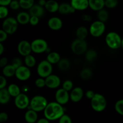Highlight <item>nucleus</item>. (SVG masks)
Instances as JSON below:
<instances>
[{"mask_svg": "<svg viewBox=\"0 0 123 123\" xmlns=\"http://www.w3.org/2000/svg\"><path fill=\"white\" fill-rule=\"evenodd\" d=\"M43 112L44 117L49 121H55L64 114V108L63 105L57 102H52L48 103Z\"/></svg>", "mask_w": 123, "mask_h": 123, "instance_id": "f257e3e1", "label": "nucleus"}, {"mask_svg": "<svg viewBox=\"0 0 123 123\" xmlns=\"http://www.w3.org/2000/svg\"><path fill=\"white\" fill-rule=\"evenodd\" d=\"M48 104V100L44 96L37 95L30 100L28 109H32L37 112H40L44 110Z\"/></svg>", "mask_w": 123, "mask_h": 123, "instance_id": "f03ea898", "label": "nucleus"}, {"mask_svg": "<svg viewBox=\"0 0 123 123\" xmlns=\"http://www.w3.org/2000/svg\"><path fill=\"white\" fill-rule=\"evenodd\" d=\"M107 46L111 49H118L121 48L122 38L116 32L111 31L107 34L105 38Z\"/></svg>", "mask_w": 123, "mask_h": 123, "instance_id": "7ed1b4c3", "label": "nucleus"}, {"mask_svg": "<svg viewBox=\"0 0 123 123\" xmlns=\"http://www.w3.org/2000/svg\"><path fill=\"white\" fill-rule=\"evenodd\" d=\"M92 109L97 112H101L107 106V100L104 96L99 93H96L93 98L91 100Z\"/></svg>", "mask_w": 123, "mask_h": 123, "instance_id": "20e7f679", "label": "nucleus"}, {"mask_svg": "<svg viewBox=\"0 0 123 123\" xmlns=\"http://www.w3.org/2000/svg\"><path fill=\"white\" fill-rule=\"evenodd\" d=\"M71 50L72 52L78 55H82L88 50V44L85 39L77 38L74 40L71 44Z\"/></svg>", "mask_w": 123, "mask_h": 123, "instance_id": "39448f33", "label": "nucleus"}, {"mask_svg": "<svg viewBox=\"0 0 123 123\" xmlns=\"http://www.w3.org/2000/svg\"><path fill=\"white\" fill-rule=\"evenodd\" d=\"M19 24L16 18L8 17L4 20L2 24V29L7 32L8 35H12L18 30Z\"/></svg>", "mask_w": 123, "mask_h": 123, "instance_id": "423d86ee", "label": "nucleus"}, {"mask_svg": "<svg viewBox=\"0 0 123 123\" xmlns=\"http://www.w3.org/2000/svg\"><path fill=\"white\" fill-rule=\"evenodd\" d=\"M53 70L52 64L47 60H44L39 62L37 67L38 75L42 78H46L52 74Z\"/></svg>", "mask_w": 123, "mask_h": 123, "instance_id": "0eeeda50", "label": "nucleus"}, {"mask_svg": "<svg viewBox=\"0 0 123 123\" xmlns=\"http://www.w3.org/2000/svg\"><path fill=\"white\" fill-rule=\"evenodd\" d=\"M106 30L105 22L98 20L93 22L89 28V32L94 37H99L103 34Z\"/></svg>", "mask_w": 123, "mask_h": 123, "instance_id": "6e6552de", "label": "nucleus"}, {"mask_svg": "<svg viewBox=\"0 0 123 123\" xmlns=\"http://www.w3.org/2000/svg\"><path fill=\"white\" fill-rule=\"evenodd\" d=\"M32 51L35 54H42L46 52L48 44L46 41L42 38H37L31 43Z\"/></svg>", "mask_w": 123, "mask_h": 123, "instance_id": "1a4fd4ad", "label": "nucleus"}, {"mask_svg": "<svg viewBox=\"0 0 123 123\" xmlns=\"http://www.w3.org/2000/svg\"><path fill=\"white\" fill-rule=\"evenodd\" d=\"M30 103V98L25 94L20 93L14 98V105L16 107L21 110L28 108Z\"/></svg>", "mask_w": 123, "mask_h": 123, "instance_id": "9d476101", "label": "nucleus"}, {"mask_svg": "<svg viewBox=\"0 0 123 123\" xmlns=\"http://www.w3.org/2000/svg\"><path fill=\"white\" fill-rule=\"evenodd\" d=\"M31 75V72L30 67L26 66H21L16 70L15 76L18 80L25 81L28 80Z\"/></svg>", "mask_w": 123, "mask_h": 123, "instance_id": "9b49d317", "label": "nucleus"}, {"mask_svg": "<svg viewBox=\"0 0 123 123\" xmlns=\"http://www.w3.org/2000/svg\"><path fill=\"white\" fill-rule=\"evenodd\" d=\"M55 98L56 102L60 103L62 105L67 104L69 100L70 99L68 91L64 89L63 88L56 90V92H55Z\"/></svg>", "mask_w": 123, "mask_h": 123, "instance_id": "f8f14e48", "label": "nucleus"}, {"mask_svg": "<svg viewBox=\"0 0 123 123\" xmlns=\"http://www.w3.org/2000/svg\"><path fill=\"white\" fill-rule=\"evenodd\" d=\"M18 51L22 56H25L31 54L32 51L31 44L27 40H22L18 43Z\"/></svg>", "mask_w": 123, "mask_h": 123, "instance_id": "ddd939ff", "label": "nucleus"}, {"mask_svg": "<svg viewBox=\"0 0 123 123\" xmlns=\"http://www.w3.org/2000/svg\"><path fill=\"white\" fill-rule=\"evenodd\" d=\"M46 86L50 89H55L59 87L61 84V79L55 74H51L45 78Z\"/></svg>", "mask_w": 123, "mask_h": 123, "instance_id": "4468645a", "label": "nucleus"}, {"mask_svg": "<svg viewBox=\"0 0 123 123\" xmlns=\"http://www.w3.org/2000/svg\"><path fill=\"white\" fill-rule=\"evenodd\" d=\"M84 90L79 86L73 88L70 94V98L73 102L78 103L84 97Z\"/></svg>", "mask_w": 123, "mask_h": 123, "instance_id": "2eb2a0df", "label": "nucleus"}, {"mask_svg": "<svg viewBox=\"0 0 123 123\" xmlns=\"http://www.w3.org/2000/svg\"><path fill=\"white\" fill-rule=\"evenodd\" d=\"M62 20L58 17H52L48 21V25L50 29L54 31H58L62 27Z\"/></svg>", "mask_w": 123, "mask_h": 123, "instance_id": "dca6fc26", "label": "nucleus"}, {"mask_svg": "<svg viewBox=\"0 0 123 123\" xmlns=\"http://www.w3.org/2000/svg\"><path fill=\"white\" fill-rule=\"evenodd\" d=\"M70 4L76 11H84L89 7L88 0H71Z\"/></svg>", "mask_w": 123, "mask_h": 123, "instance_id": "f3484780", "label": "nucleus"}, {"mask_svg": "<svg viewBox=\"0 0 123 123\" xmlns=\"http://www.w3.org/2000/svg\"><path fill=\"white\" fill-rule=\"evenodd\" d=\"M44 8L43 6L38 4H34L29 9V13L31 16H36L39 18L42 17L44 14Z\"/></svg>", "mask_w": 123, "mask_h": 123, "instance_id": "a211bd4d", "label": "nucleus"}, {"mask_svg": "<svg viewBox=\"0 0 123 123\" xmlns=\"http://www.w3.org/2000/svg\"><path fill=\"white\" fill-rule=\"evenodd\" d=\"M76 12V10L73 7V6L71 5L70 3H66V2H64V3L60 4V7H59L58 12L61 14H72V13H74Z\"/></svg>", "mask_w": 123, "mask_h": 123, "instance_id": "6ab92c4d", "label": "nucleus"}, {"mask_svg": "<svg viewBox=\"0 0 123 123\" xmlns=\"http://www.w3.org/2000/svg\"><path fill=\"white\" fill-rule=\"evenodd\" d=\"M89 7L92 10L98 11L105 7V0H88Z\"/></svg>", "mask_w": 123, "mask_h": 123, "instance_id": "aec40b11", "label": "nucleus"}, {"mask_svg": "<svg viewBox=\"0 0 123 123\" xmlns=\"http://www.w3.org/2000/svg\"><path fill=\"white\" fill-rule=\"evenodd\" d=\"M25 120L28 123H34L38 121V114L37 112L35 111L32 109H28L25 112Z\"/></svg>", "mask_w": 123, "mask_h": 123, "instance_id": "412c9836", "label": "nucleus"}, {"mask_svg": "<svg viewBox=\"0 0 123 123\" xmlns=\"http://www.w3.org/2000/svg\"><path fill=\"white\" fill-rule=\"evenodd\" d=\"M31 15L26 12H21L18 14L16 19L18 23L20 25H26L30 23Z\"/></svg>", "mask_w": 123, "mask_h": 123, "instance_id": "4be33fe9", "label": "nucleus"}, {"mask_svg": "<svg viewBox=\"0 0 123 123\" xmlns=\"http://www.w3.org/2000/svg\"><path fill=\"white\" fill-rule=\"evenodd\" d=\"M59 7L60 4L55 0H48L46 1V3L44 6L45 9L50 13H55L58 12Z\"/></svg>", "mask_w": 123, "mask_h": 123, "instance_id": "5701e85b", "label": "nucleus"}, {"mask_svg": "<svg viewBox=\"0 0 123 123\" xmlns=\"http://www.w3.org/2000/svg\"><path fill=\"white\" fill-rule=\"evenodd\" d=\"M11 95L8 91V89L4 88L0 89V103L2 105H6L10 102Z\"/></svg>", "mask_w": 123, "mask_h": 123, "instance_id": "b1692460", "label": "nucleus"}, {"mask_svg": "<svg viewBox=\"0 0 123 123\" xmlns=\"http://www.w3.org/2000/svg\"><path fill=\"white\" fill-rule=\"evenodd\" d=\"M16 70V69L15 67L11 64H7L2 68V74L6 78H11L15 75Z\"/></svg>", "mask_w": 123, "mask_h": 123, "instance_id": "393cba45", "label": "nucleus"}, {"mask_svg": "<svg viewBox=\"0 0 123 123\" xmlns=\"http://www.w3.org/2000/svg\"><path fill=\"white\" fill-rule=\"evenodd\" d=\"M46 60L52 64H56L60 61L61 56L60 54L56 52H50L47 56Z\"/></svg>", "mask_w": 123, "mask_h": 123, "instance_id": "a878e982", "label": "nucleus"}, {"mask_svg": "<svg viewBox=\"0 0 123 123\" xmlns=\"http://www.w3.org/2000/svg\"><path fill=\"white\" fill-rule=\"evenodd\" d=\"M89 31L85 26H80L77 28L76 31V36L77 38L80 39H85L88 35Z\"/></svg>", "mask_w": 123, "mask_h": 123, "instance_id": "bb28decb", "label": "nucleus"}, {"mask_svg": "<svg viewBox=\"0 0 123 123\" xmlns=\"http://www.w3.org/2000/svg\"><path fill=\"white\" fill-rule=\"evenodd\" d=\"M97 55L98 54L96 50L92 49H88L85 53V58L88 62H91L96 60V58H97Z\"/></svg>", "mask_w": 123, "mask_h": 123, "instance_id": "cd10ccee", "label": "nucleus"}, {"mask_svg": "<svg viewBox=\"0 0 123 123\" xmlns=\"http://www.w3.org/2000/svg\"><path fill=\"white\" fill-rule=\"evenodd\" d=\"M7 89H8V91L10 94L11 96L14 97V98L21 93L20 87L15 84H11L8 86Z\"/></svg>", "mask_w": 123, "mask_h": 123, "instance_id": "c85d7f7f", "label": "nucleus"}, {"mask_svg": "<svg viewBox=\"0 0 123 123\" xmlns=\"http://www.w3.org/2000/svg\"><path fill=\"white\" fill-rule=\"evenodd\" d=\"M58 64V67L61 71H66L70 67V61L67 58H61Z\"/></svg>", "mask_w": 123, "mask_h": 123, "instance_id": "c756f323", "label": "nucleus"}, {"mask_svg": "<svg viewBox=\"0 0 123 123\" xmlns=\"http://www.w3.org/2000/svg\"><path fill=\"white\" fill-rule=\"evenodd\" d=\"M24 62H25V66L30 67V68H31V67H33L36 66V60L34 56L30 54V55H28L25 56Z\"/></svg>", "mask_w": 123, "mask_h": 123, "instance_id": "7c9ffc66", "label": "nucleus"}, {"mask_svg": "<svg viewBox=\"0 0 123 123\" xmlns=\"http://www.w3.org/2000/svg\"><path fill=\"white\" fill-rule=\"evenodd\" d=\"M97 12H98L97 13L98 20L103 22H106L108 20V19H109V13H108V11L103 8V9L98 11Z\"/></svg>", "mask_w": 123, "mask_h": 123, "instance_id": "2f4dec72", "label": "nucleus"}, {"mask_svg": "<svg viewBox=\"0 0 123 123\" xmlns=\"http://www.w3.org/2000/svg\"><path fill=\"white\" fill-rule=\"evenodd\" d=\"M92 74V70L90 68H84L80 72V77L84 80L90 79Z\"/></svg>", "mask_w": 123, "mask_h": 123, "instance_id": "473e14b6", "label": "nucleus"}, {"mask_svg": "<svg viewBox=\"0 0 123 123\" xmlns=\"http://www.w3.org/2000/svg\"><path fill=\"white\" fill-rule=\"evenodd\" d=\"M20 8L29 10L34 4V0H19Z\"/></svg>", "mask_w": 123, "mask_h": 123, "instance_id": "72a5a7b5", "label": "nucleus"}, {"mask_svg": "<svg viewBox=\"0 0 123 123\" xmlns=\"http://www.w3.org/2000/svg\"><path fill=\"white\" fill-rule=\"evenodd\" d=\"M115 110L118 114L123 116V99L119 100L115 103Z\"/></svg>", "mask_w": 123, "mask_h": 123, "instance_id": "f704fd0d", "label": "nucleus"}, {"mask_svg": "<svg viewBox=\"0 0 123 123\" xmlns=\"http://www.w3.org/2000/svg\"><path fill=\"white\" fill-rule=\"evenodd\" d=\"M118 0H105V7L108 8H114L117 6Z\"/></svg>", "mask_w": 123, "mask_h": 123, "instance_id": "c9c22d12", "label": "nucleus"}, {"mask_svg": "<svg viewBox=\"0 0 123 123\" xmlns=\"http://www.w3.org/2000/svg\"><path fill=\"white\" fill-rule=\"evenodd\" d=\"M8 14V9L7 6H0V18L1 19H6Z\"/></svg>", "mask_w": 123, "mask_h": 123, "instance_id": "e433bc0d", "label": "nucleus"}, {"mask_svg": "<svg viewBox=\"0 0 123 123\" xmlns=\"http://www.w3.org/2000/svg\"><path fill=\"white\" fill-rule=\"evenodd\" d=\"M62 88L67 91H72L73 88V82L71 80H66L62 84Z\"/></svg>", "mask_w": 123, "mask_h": 123, "instance_id": "4c0bfd02", "label": "nucleus"}, {"mask_svg": "<svg viewBox=\"0 0 123 123\" xmlns=\"http://www.w3.org/2000/svg\"><path fill=\"white\" fill-rule=\"evenodd\" d=\"M35 85L37 88H42L46 86L45 78H42V77L37 78L36 81H35Z\"/></svg>", "mask_w": 123, "mask_h": 123, "instance_id": "58836bf2", "label": "nucleus"}, {"mask_svg": "<svg viewBox=\"0 0 123 123\" xmlns=\"http://www.w3.org/2000/svg\"><path fill=\"white\" fill-rule=\"evenodd\" d=\"M58 121L60 123H72V120L71 119V118L68 116V115H66V114H64L61 116V117L58 120Z\"/></svg>", "mask_w": 123, "mask_h": 123, "instance_id": "ea45409f", "label": "nucleus"}, {"mask_svg": "<svg viewBox=\"0 0 123 123\" xmlns=\"http://www.w3.org/2000/svg\"><path fill=\"white\" fill-rule=\"evenodd\" d=\"M12 64L15 67L16 69H17L19 67L22 66V61L21 59L19 58H14L12 60Z\"/></svg>", "mask_w": 123, "mask_h": 123, "instance_id": "a19ab883", "label": "nucleus"}, {"mask_svg": "<svg viewBox=\"0 0 123 123\" xmlns=\"http://www.w3.org/2000/svg\"><path fill=\"white\" fill-rule=\"evenodd\" d=\"M9 6L11 9L13 10H18L20 7V2H19V1L12 0Z\"/></svg>", "mask_w": 123, "mask_h": 123, "instance_id": "79ce46f5", "label": "nucleus"}, {"mask_svg": "<svg viewBox=\"0 0 123 123\" xmlns=\"http://www.w3.org/2000/svg\"><path fill=\"white\" fill-rule=\"evenodd\" d=\"M39 17L36 16H31L30 20V25L32 26H36L39 23Z\"/></svg>", "mask_w": 123, "mask_h": 123, "instance_id": "37998d69", "label": "nucleus"}, {"mask_svg": "<svg viewBox=\"0 0 123 123\" xmlns=\"http://www.w3.org/2000/svg\"><path fill=\"white\" fill-rule=\"evenodd\" d=\"M8 34L4 30H0V43H3L7 40Z\"/></svg>", "mask_w": 123, "mask_h": 123, "instance_id": "c03bdc74", "label": "nucleus"}, {"mask_svg": "<svg viewBox=\"0 0 123 123\" xmlns=\"http://www.w3.org/2000/svg\"><path fill=\"white\" fill-rule=\"evenodd\" d=\"M7 84V79H6V77L2 74L0 76V89L6 88Z\"/></svg>", "mask_w": 123, "mask_h": 123, "instance_id": "a18cd8bd", "label": "nucleus"}, {"mask_svg": "<svg viewBox=\"0 0 123 123\" xmlns=\"http://www.w3.org/2000/svg\"><path fill=\"white\" fill-rule=\"evenodd\" d=\"M8 116L7 114L5 112H2L0 113V122L5 123L8 120Z\"/></svg>", "mask_w": 123, "mask_h": 123, "instance_id": "49530a36", "label": "nucleus"}, {"mask_svg": "<svg viewBox=\"0 0 123 123\" xmlns=\"http://www.w3.org/2000/svg\"><path fill=\"white\" fill-rule=\"evenodd\" d=\"M95 94H96V93H95L92 90H88V91H86V92H85V96H86V97L90 100H91L93 98L94 96H95Z\"/></svg>", "mask_w": 123, "mask_h": 123, "instance_id": "de8ad7c7", "label": "nucleus"}, {"mask_svg": "<svg viewBox=\"0 0 123 123\" xmlns=\"http://www.w3.org/2000/svg\"><path fill=\"white\" fill-rule=\"evenodd\" d=\"M7 64H8V59L6 57L1 58V60H0V67L1 68H3Z\"/></svg>", "mask_w": 123, "mask_h": 123, "instance_id": "09e8293b", "label": "nucleus"}, {"mask_svg": "<svg viewBox=\"0 0 123 123\" xmlns=\"http://www.w3.org/2000/svg\"><path fill=\"white\" fill-rule=\"evenodd\" d=\"M82 20L85 22H90L92 20V17L88 14H84L81 16Z\"/></svg>", "mask_w": 123, "mask_h": 123, "instance_id": "8fccbe9b", "label": "nucleus"}, {"mask_svg": "<svg viewBox=\"0 0 123 123\" xmlns=\"http://www.w3.org/2000/svg\"><path fill=\"white\" fill-rule=\"evenodd\" d=\"M12 0H0V6H8L10 4Z\"/></svg>", "mask_w": 123, "mask_h": 123, "instance_id": "3c124183", "label": "nucleus"}, {"mask_svg": "<svg viewBox=\"0 0 123 123\" xmlns=\"http://www.w3.org/2000/svg\"><path fill=\"white\" fill-rule=\"evenodd\" d=\"M49 120H48L46 118H40L39 120H38L37 121V123H49Z\"/></svg>", "mask_w": 123, "mask_h": 123, "instance_id": "603ef678", "label": "nucleus"}, {"mask_svg": "<svg viewBox=\"0 0 123 123\" xmlns=\"http://www.w3.org/2000/svg\"><path fill=\"white\" fill-rule=\"evenodd\" d=\"M4 52V46L2 43H0V55H2Z\"/></svg>", "mask_w": 123, "mask_h": 123, "instance_id": "864d4df0", "label": "nucleus"}, {"mask_svg": "<svg viewBox=\"0 0 123 123\" xmlns=\"http://www.w3.org/2000/svg\"><path fill=\"white\" fill-rule=\"evenodd\" d=\"M46 1H46V0H39L38 1V4L43 6V7H44L46 3Z\"/></svg>", "mask_w": 123, "mask_h": 123, "instance_id": "5fc2aeb1", "label": "nucleus"}, {"mask_svg": "<svg viewBox=\"0 0 123 123\" xmlns=\"http://www.w3.org/2000/svg\"><path fill=\"white\" fill-rule=\"evenodd\" d=\"M121 48L123 49V37L122 38V42H121Z\"/></svg>", "mask_w": 123, "mask_h": 123, "instance_id": "6e6d98bb", "label": "nucleus"}, {"mask_svg": "<svg viewBox=\"0 0 123 123\" xmlns=\"http://www.w3.org/2000/svg\"><path fill=\"white\" fill-rule=\"evenodd\" d=\"M16 1H19V0H16Z\"/></svg>", "mask_w": 123, "mask_h": 123, "instance_id": "4d7b16f0", "label": "nucleus"}]
</instances>
